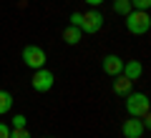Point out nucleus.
<instances>
[{"label":"nucleus","instance_id":"nucleus-6","mask_svg":"<svg viewBox=\"0 0 151 138\" xmlns=\"http://www.w3.org/2000/svg\"><path fill=\"white\" fill-rule=\"evenodd\" d=\"M121 131H124L126 138H141V136H144V131H146V126H144V121H141V118H134V116H131L129 121L124 123V128H121Z\"/></svg>","mask_w":151,"mask_h":138},{"label":"nucleus","instance_id":"nucleus-7","mask_svg":"<svg viewBox=\"0 0 151 138\" xmlns=\"http://www.w3.org/2000/svg\"><path fill=\"white\" fill-rule=\"evenodd\" d=\"M101 65H103V73H106V75H111V78L121 75V70H124V60H121L119 55H106Z\"/></svg>","mask_w":151,"mask_h":138},{"label":"nucleus","instance_id":"nucleus-18","mask_svg":"<svg viewBox=\"0 0 151 138\" xmlns=\"http://www.w3.org/2000/svg\"><path fill=\"white\" fill-rule=\"evenodd\" d=\"M86 3H88V5H101L103 0H86Z\"/></svg>","mask_w":151,"mask_h":138},{"label":"nucleus","instance_id":"nucleus-15","mask_svg":"<svg viewBox=\"0 0 151 138\" xmlns=\"http://www.w3.org/2000/svg\"><path fill=\"white\" fill-rule=\"evenodd\" d=\"M13 128H25V116H20V113H18V116L13 118Z\"/></svg>","mask_w":151,"mask_h":138},{"label":"nucleus","instance_id":"nucleus-12","mask_svg":"<svg viewBox=\"0 0 151 138\" xmlns=\"http://www.w3.org/2000/svg\"><path fill=\"white\" fill-rule=\"evenodd\" d=\"M113 10L119 13V15H126V13H131L134 8H131L129 0H113Z\"/></svg>","mask_w":151,"mask_h":138},{"label":"nucleus","instance_id":"nucleus-2","mask_svg":"<svg viewBox=\"0 0 151 138\" xmlns=\"http://www.w3.org/2000/svg\"><path fill=\"white\" fill-rule=\"evenodd\" d=\"M126 111L134 118H146L149 116V96L146 93H129L126 96Z\"/></svg>","mask_w":151,"mask_h":138},{"label":"nucleus","instance_id":"nucleus-11","mask_svg":"<svg viewBox=\"0 0 151 138\" xmlns=\"http://www.w3.org/2000/svg\"><path fill=\"white\" fill-rule=\"evenodd\" d=\"M10 108H13V96L8 93V90H0V116L8 113Z\"/></svg>","mask_w":151,"mask_h":138},{"label":"nucleus","instance_id":"nucleus-3","mask_svg":"<svg viewBox=\"0 0 151 138\" xmlns=\"http://www.w3.org/2000/svg\"><path fill=\"white\" fill-rule=\"evenodd\" d=\"M45 50L40 48V45H25L23 48V63L28 65V68L38 70V68H45Z\"/></svg>","mask_w":151,"mask_h":138},{"label":"nucleus","instance_id":"nucleus-1","mask_svg":"<svg viewBox=\"0 0 151 138\" xmlns=\"http://www.w3.org/2000/svg\"><path fill=\"white\" fill-rule=\"evenodd\" d=\"M124 18H126V30L131 35H144V33H149V28H151L149 10H131Z\"/></svg>","mask_w":151,"mask_h":138},{"label":"nucleus","instance_id":"nucleus-10","mask_svg":"<svg viewBox=\"0 0 151 138\" xmlns=\"http://www.w3.org/2000/svg\"><path fill=\"white\" fill-rule=\"evenodd\" d=\"M63 40L68 43V45H76V43L81 40V28H76V25H68L63 30Z\"/></svg>","mask_w":151,"mask_h":138},{"label":"nucleus","instance_id":"nucleus-14","mask_svg":"<svg viewBox=\"0 0 151 138\" xmlns=\"http://www.w3.org/2000/svg\"><path fill=\"white\" fill-rule=\"evenodd\" d=\"M8 138H30V133H28V128H10Z\"/></svg>","mask_w":151,"mask_h":138},{"label":"nucleus","instance_id":"nucleus-9","mask_svg":"<svg viewBox=\"0 0 151 138\" xmlns=\"http://www.w3.org/2000/svg\"><path fill=\"white\" fill-rule=\"evenodd\" d=\"M131 85H134V80H129L126 75H116V80H113V93L116 96H129Z\"/></svg>","mask_w":151,"mask_h":138},{"label":"nucleus","instance_id":"nucleus-5","mask_svg":"<svg viewBox=\"0 0 151 138\" xmlns=\"http://www.w3.org/2000/svg\"><path fill=\"white\" fill-rule=\"evenodd\" d=\"M103 28V15L98 10L91 13H83V20H81V33H96Z\"/></svg>","mask_w":151,"mask_h":138},{"label":"nucleus","instance_id":"nucleus-13","mask_svg":"<svg viewBox=\"0 0 151 138\" xmlns=\"http://www.w3.org/2000/svg\"><path fill=\"white\" fill-rule=\"evenodd\" d=\"M134 10H149L151 8V0H129Z\"/></svg>","mask_w":151,"mask_h":138},{"label":"nucleus","instance_id":"nucleus-17","mask_svg":"<svg viewBox=\"0 0 151 138\" xmlns=\"http://www.w3.org/2000/svg\"><path fill=\"white\" fill-rule=\"evenodd\" d=\"M8 136H10V128L5 123H0V138H8Z\"/></svg>","mask_w":151,"mask_h":138},{"label":"nucleus","instance_id":"nucleus-16","mask_svg":"<svg viewBox=\"0 0 151 138\" xmlns=\"http://www.w3.org/2000/svg\"><path fill=\"white\" fill-rule=\"evenodd\" d=\"M81 20H83V13H73V15H70V25L81 28Z\"/></svg>","mask_w":151,"mask_h":138},{"label":"nucleus","instance_id":"nucleus-4","mask_svg":"<svg viewBox=\"0 0 151 138\" xmlns=\"http://www.w3.org/2000/svg\"><path fill=\"white\" fill-rule=\"evenodd\" d=\"M53 83H55V75L50 73L48 68H38V70H33L30 85H33V90H35V93H48V90L53 88Z\"/></svg>","mask_w":151,"mask_h":138},{"label":"nucleus","instance_id":"nucleus-19","mask_svg":"<svg viewBox=\"0 0 151 138\" xmlns=\"http://www.w3.org/2000/svg\"><path fill=\"white\" fill-rule=\"evenodd\" d=\"M48 138H50V136H48Z\"/></svg>","mask_w":151,"mask_h":138},{"label":"nucleus","instance_id":"nucleus-8","mask_svg":"<svg viewBox=\"0 0 151 138\" xmlns=\"http://www.w3.org/2000/svg\"><path fill=\"white\" fill-rule=\"evenodd\" d=\"M141 73H144V65H141L139 60H129V63H124V70H121V75H126L129 80H139Z\"/></svg>","mask_w":151,"mask_h":138}]
</instances>
